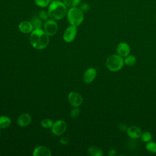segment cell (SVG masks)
<instances>
[{
    "mask_svg": "<svg viewBox=\"0 0 156 156\" xmlns=\"http://www.w3.org/2000/svg\"><path fill=\"white\" fill-rule=\"evenodd\" d=\"M146 149L149 152L156 154V143L153 141H149L146 144Z\"/></svg>",
    "mask_w": 156,
    "mask_h": 156,
    "instance_id": "obj_20",
    "label": "cell"
},
{
    "mask_svg": "<svg viewBox=\"0 0 156 156\" xmlns=\"http://www.w3.org/2000/svg\"><path fill=\"white\" fill-rule=\"evenodd\" d=\"M96 76V70L93 68H88L84 73L83 80L85 83H90L92 82Z\"/></svg>",
    "mask_w": 156,
    "mask_h": 156,
    "instance_id": "obj_9",
    "label": "cell"
},
{
    "mask_svg": "<svg viewBox=\"0 0 156 156\" xmlns=\"http://www.w3.org/2000/svg\"><path fill=\"white\" fill-rule=\"evenodd\" d=\"M115 154H116V151L114 149H111L108 152V155L110 156H114Z\"/></svg>",
    "mask_w": 156,
    "mask_h": 156,
    "instance_id": "obj_29",
    "label": "cell"
},
{
    "mask_svg": "<svg viewBox=\"0 0 156 156\" xmlns=\"http://www.w3.org/2000/svg\"><path fill=\"white\" fill-rule=\"evenodd\" d=\"M127 135L132 139H136L141 136V131L140 129L136 126H132L127 129Z\"/></svg>",
    "mask_w": 156,
    "mask_h": 156,
    "instance_id": "obj_12",
    "label": "cell"
},
{
    "mask_svg": "<svg viewBox=\"0 0 156 156\" xmlns=\"http://www.w3.org/2000/svg\"><path fill=\"white\" fill-rule=\"evenodd\" d=\"M10 118L7 116H0V129H7L11 125Z\"/></svg>",
    "mask_w": 156,
    "mask_h": 156,
    "instance_id": "obj_15",
    "label": "cell"
},
{
    "mask_svg": "<svg viewBox=\"0 0 156 156\" xmlns=\"http://www.w3.org/2000/svg\"><path fill=\"white\" fill-rule=\"evenodd\" d=\"M31 116L28 113H23L18 118V124L20 127H26L28 126L31 122Z\"/></svg>",
    "mask_w": 156,
    "mask_h": 156,
    "instance_id": "obj_14",
    "label": "cell"
},
{
    "mask_svg": "<svg viewBox=\"0 0 156 156\" xmlns=\"http://www.w3.org/2000/svg\"><path fill=\"white\" fill-rule=\"evenodd\" d=\"M0 135H1V130H0Z\"/></svg>",
    "mask_w": 156,
    "mask_h": 156,
    "instance_id": "obj_30",
    "label": "cell"
},
{
    "mask_svg": "<svg viewBox=\"0 0 156 156\" xmlns=\"http://www.w3.org/2000/svg\"><path fill=\"white\" fill-rule=\"evenodd\" d=\"M66 16L69 23L77 27L80 26L84 20L83 12L77 7L69 8L68 10Z\"/></svg>",
    "mask_w": 156,
    "mask_h": 156,
    "instance_id": "obj_3",
    "label": "cell"
},
{
    "mask_svg": "<svg viewBox=\"0 0 156 156\" xmlns=\"http://www.w3.org/2000/svg\"><path fill=\"white\" fill-rule=\"evenodd\" d=\"M124 64L122 57L118 54H113L108 57L105 62L107 68L112 72H116L122 69Z\"/></svg>",
    "mask_w": 156,
    "mask_h": 156,
    "instance_id": "obj_4",
    "label": "cell"
},
{
    "mask_svg": "<svg viewBox=\"0 0 156 156\" xmlns=\"http://www.w3.org/2000/svg\"><path fill=\"white\" fill-rule=\"evenodd\" d=\"M140 137L144 142L147 143V142L150 141L152 140V135L149 132H144L141 133Z\"/></svg>",
    "mask_w": 156,
    "mask_h": 156,
    "instance_id": "obj_23",
    "label": "cell"
},
{
    "mask_svg": "<svg viewBox=\"0 0 156 156\" xmlns=\"http://www.w3.org/2000/svg\"><path fill=\"white\" fill-rule=\"evenodd\" d=\"M63 3L66 5L67 7H74L79 5L80 0H63Z\"/></svg>",
    "mask_w": 156,
    "mask_h": 156,
    "instance_id": "obj_19",
    "label": "cell"
},
{
    "mask_svg": "<svg viewBox=\"0 0 156 156\" xmlns=\"http://www.w3.org/2000/svg\"><path fill=\"white\" fill-rule=\"evenodd\" d=\"M88 153L91 156H102V151L97 146H91L88 149Z\"/></svg>",
    "mask_w": 156,
    "mask_h": 156,
    "instance_id": "obj_16",
    "label": "cell"
},
{
    "mask_svg": "<svg viewBox=\"0 0 156 156\" xmlns=\"http://www.w3.org/2000/svg\"><path fill=\"white\" fill-rule=\"evenodd\" d=\"M38 17L42 21H47L48 20V18H49L48 11H46L44 10H42L40 11V12L38 13Z\"/></svg>",
    "mask_w": 156,
    "mask_h": 156,
    "instance_id": "obj_24",
    "label": "cell"
},
{
    "mask_svg": "<svg viewBox=\"0 0 156 156\" xmlns=\"http://www.w3.org/2000/svg\"><path fill=\"white\" fill-rule=\"evenodd\" d=\"M77 33V26L69 25L65 30L63 34V38L67 43L72 42L76 38Z\"/></svg>",
    "mask_w": 156,
    "mask_h": 156,
    "instance_id": "obj_6",
    "label": "cell"
},
{
    "mask_svg": "<svg viewBox=\"0 0 156 156\" xmlns=\"http://www.w3.org/2000/svg\"><path fill=\"white\" fill-rule=\"evenodd\" d=\"M19 30L24 34H30L34 30L33 26L30 21H23L18 25Z\"/></svg>",
    "mask_w": 156,
    "mask_h": 156,
    "instance_id": "obj_13",
    "label": "cell"
},
{
    "mask_svg": "<svg viewBox=\"0 0 156 156\" xmlns=\"http://www.w3.org/2000/svg\"><path fill=\"white\" fill-rule=\"evenodd\" d=\"M67 12V7L60 0H53L48 6L49 16L55 21L63 19L66 15Z\"/></svg>",
    "mask_w": 156,
    "mask_h": 156,
    "instance_id": "obj_2",
    "label": "cell"
},
{
    "mask_svg": "<svg viewBox=\"0 0 156 156\" xmlns=\"http://www.w3.org/2000/svg\"><path fill=\"white\" fill-rule=\"evenodd\" d=\"M30 22L33 26L34 29H41L42 26H43V23H42V20L39 17L34 16L31 19Z\"/></svg>",
    "mask_w": 156,
    "mask_h": 156,
    "instance_id": "obj_17",
    "label": "cell"
},
{
    "mask_svg": "<svg viewBox=\"0 0 156 156\" xmlns=\"http://www.w3.org/2000/svg\"><path fill=\"white\" fill-rule=\"evenodd\" d=\"M80 114V110L79 108H77V107H76L74 108H73L71 113H70V116L71 118H75L76 117H77Z\"/></svg>",
    "mask_w": 156,
    "mask_h": 156,
    "instance_id": "obj_25",
    "label": "cell"
},
{
    "mask_svg": "<svg viewBox=\"0 0 156 156\" xmlns=\"http://www.w3.org/2000/svg\"><path fill=\"white\" fill-rule=\"evenodd\" d=\"M80 9H81L82 11L83 12H86L89 9V5L87 3H83L80 5Z\"/></svg>",
    "mask_w": 156,
    "mask_h": 156,
    "instance_id": "obj_26",
    "label": "cell"
},
{
    "mask_svg": "<svg viewBox=\"0 0 156 156\" xmlns=\"http://www.w3.org/2000/svg\"><path fill=\"white\" fill-rule=\"evenodd\" d=\"M155 18H156V15H155Z\"/></svg>",
    "mask_w": 156,
    "mask_h": 156,
    "instance_id": "obj_31",
    "label": "cell"
},
{
    "mask_svg": "<svg viewBox=\"0 0 156 156\" xmlns=\"http://www.w3.org/2000/svg\"><path fill=\"white\" fill-rule=\"evenodd\" d=\"M53 124H54V122L52 121V120H51V119H48V118L43 119L41 121V124L42 127L43 128H46V129L51 128Z\"/></svg>",
    "mask_w": 156,
    "mask_h": 156,
    "instance_id": "obj_21",
    "label": "cell"
},
{
    "mask_svg": "<svg viewBox=\"0 0 156 156\" xmlns=\"http://www.w3.org/2000/svg\"><path fill=\"white\" fill-rule=\"evenodd\" d=\"M60 143L63 144H66L68 143V139L66 137H63L60 140Z\"/></svg>",
    "mask_w": 156,
    "mask_h": 156,
    "instance_id": "obj_28",
    "label": "cell"
},
{
    "mask_svg": "<svg viewBox=\"0 0 156 156\" xmlns=\"http://www.w3.org/2000/svg\"><path fill=\"white\" fill-rule=\"evenodd\" d=\"M49 35L41 29H34L30 33L29 41L31 45L37 49H44L49 44Z\"/></svg>",
    "mask_w": 156,
    "mask_h": 156,
    "instance_id": "obj_1",
    "label": "cell"
},
{
    "mask_svg": "<svg viewBox=\"0 0 156 156\" xmlns=\"http://www.w3.org/2000/svg\"><path fill=\"white\" fill-rule=\"evenodd\" d=\"M43 30L49 36H53L57 32L58 24L55 20L51 18L48 19L44 23Z\"/></svg>",
    "mask_w": 156,
    "mask_h": 156,
    "instance_id": "obj_5",
    "label": "cell"
},
{
    "mask_svg": "<svg viewBox=\"0 0 156 156\" xmlns=\"http://www.w3.org/2000/svg\"><path fill=\"white\" fill-rule=\"evenodd\" d=\"M34 156H51L50 149L44 146H38L36 147L33 152Z\"/></svg>",
    "mask_w": 156,
    "mask_h": 156,
    "instance_id": "obj_11",
    "label": "cell"
},
{
    "mask_svg": "<svg viewBox=\"0 0 156 156\" xmlns=\"http://www.w3.org/2000/svg\"><path fill=\"white\" fill-rule=\"evenodd\" d=\"M116 52L121 57H126L130 52V48L129 44L125 42L119 43L116 47Z\"/></svg>",
    "mask_w": 156,
    "mask_h": 156,
    "instance_id": "obj_10",
    "label": "cell"
},
{
    "mask_svg": "<svg viewBox=\"0 0 156 156\" xmlns=\"http://www.w3.org/2000/svg\"><path fill=\"white\" fill-rule=\"evenodd\" d=\"M69 104L73 107H79L82 103L83 99L80 94L76 91H72L69 93L68 96Z\"/></svg>",
    "mask_w": 156,
    "mask_h": 156,
    "instance_id": "obj_8",
    "label": "cell"
},
{
    "mask_svg": "<svg viewBox=\"0 0 156 156\" xmlns=\"http://www.w3.org/2000/svg\"><path fill=\"white\" fill-rule=\"evenodd\" d=\"M67 128L66 123L65 121L58 119L55 121L51 127L52 133L57 136L61 135L65 133Z\"/></svg>",
    "mask_w": 156,
    "mask_h": 156,
    "instance_id": "obj_7",
    "label": "cell"
},
{
    "mask_svg": "<svg viewBox=\"0 0 156 156\" xmlns=\"http://www.w3.org/2000/svg\"><path fill=\"white\" fill-rule=\"evenodd\" d=\"M136 57L133 55H128L126 57H125V58L124 60V64L127 66H133L136 63Z\"/></svg>",
    "mask_w": 156,
    "mask_h": 156,
    "instance_id": "obj_18",
    "label": "cell"
},
{
    "mask_svg": "<svg viewBox=\"0 0 156 156\" xmlns=\"http://www.w3.org/2000/svg\"><path fill=\"white\" fill-rule=\"evenodd\" d=\"M119 128L120 129V130H122V131L127 130V126H126L125 124H123V123H121V124L119 125Z\"/></svg>",
    "mask_w": 156,
    "mask_h": 156,
    "instance_id": "obj_27",
    "label": "cell"
},
{
    "mask_svg": "<svg viewBox=\"0 0 156 156\" xmlns=\"http://www.w3.org/2000/svg\"><path fill=\"white\" fill-rule=\"evenodd\" d=\"M34 2L37 6L44 8L49 6L51 0H34Z\"/></svg>",
    "mask_w": 156,
    "mask_h": 156,
    "instance_id": "obj_22",
    "label": "cell"
}]
</instances>
